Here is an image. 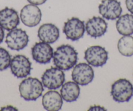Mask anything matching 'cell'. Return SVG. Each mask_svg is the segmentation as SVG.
<instances>
[{
	"label": "cell",
	"mask_w": 133,
	"mask_h": 111,
	"mask_svg": "<svg viewBox=\"0 0 133 111\" xmlns=\"http://www.w3.org/2000/svg\"><path fill=\"white\" fill-rule=\"evenodd\" d=\"M116 29L120 35H132L133 15L125 14L120 16L116 22Z\"/></svg>",
	"instance_id": "cell-18"
},
{
	"label": "cell",
	"mask_w": 133,
	"mask_h": 111,
	"mask_svg": "<svg viewBox=\"0 0 133 111\" xmlns=\"http://www.w3.org/2000/svg\"><path fill=\"white\" fill-rule=\"evenodd\" d=\"M110 94L117 103L129 101L133 96L132 84L126 79H119L112 84Z\"/></svg>",
	"instance_id": "cell-3"
},
{
	"label": "cell",
	"mask_w": 133,
	"mask_h": 111,
	"mask_svg": "<svg viewBox=\"0 0 133 111\" xmlns=\"http://www.w3.org/2000/svg\"><path fill=\"white\" fill-rule=\"evenodd\" d=\"M85 27L88 35L93 38H98L106 34L108 24L103 18L93 16L87 21Z\"/></svg>",
	"instance_id": "cell-13"
},
{
	"label": "cell",
	"mask_w": 133,
	"mask_h": 111,
	"mask_svg": "<svg viewBox=\"0 0 133 111\" xmlns=\"http://www.w3.org/2000/svg\"><path fill=\"white\" fill-rule=\"evenodd\" d=\"M5 37V32L2 26H0V44L3 42Z\"/></svg>",
	"instance_id": "cell-25"
},
{
	"label": "cell",
	"mask_w": 133,
	"mask_h": 111,
	"mask_svg": "<svg viewBox=\"0 0 133 111\" xmlns=\"http://www.w3.org/2000/svg\"><path fill=\"white\" fill-rule=\"evenodd\" d=\"M60 93L63 99L67 103L76 101L79 97L80 88L75 82L69 81L61 86Z\"/></svg>",
	"instance_id": "cell-17"
},
{
	"label": "cell",
	"mask_w": 133,
	"mask_h": 111,
	"mask_svg": "<svg viewBox=\"0 0 133 111\" xmlns=\"http://www.w3.org/2000/svg\"><path fill=\"white\" fill-rule=\"evenodd\" d=\"M117 49L122 56L130 57L133 56V37L123 35L117 43Z\"/></svg>",
	"instance_id": "cell-19"
},
{
	"label": "cell",
	"mask_w": 133,
	"mask_h": 111,
	"mask_svg": "<svg viewBox=\"0 0 133 111\" xmlns=\"http://www.w3.org/2000/svg\"><path fill=\"white\" fill-rule=\"evenodd\" d=\"M84 59L90 66L103 67L108 60V52L101 46H92L85 51Z\"/></svg>",
	"instance_id": "cell-5"
},
{
	"label": "cell",
	"mask_w": 133,
	"mask_h": 111,
	"mask_svg": "<svg viewBox=\"0 0 133 111\" xmlns=\"http://www.w3.org/2000/svg\"><path fill=\"white\" fill-rule=\"evenodd\" d=\"M37 35L41 41L52 44L58 40L59 37V30L53 24H44L39 28Z\"/></svg>",
	"instance_id": "cell-15"
},
{
	"label": "cell",
	"mask_w": 133,
	"mask_h": 111,
	"mask_svg": "<svg viewBox=\"0 0 133 111\" xmlns=\"http://www.w3.org/2000/svg\"><path fill=\"white\" fill-rule=\"evenodd\" d=\"M42 12L37 5L33 4L24 6L20 12V19L25 25L35 27L41 21Z\"/></svg>",
	"instance_id": "cell-12"
},
{
	"label": "cell",
	"mask_w": 133,
	"mask_h": 111,
	"mask_svg": "<svg viewBox=\"0 0 133 111\" xmlns=\"http://www.w3.org/2000/svg\"><path fill=\"white\" fill-rule=\"evenodd\" d=\"M125 4L128 11L133 15V0H126Z\"/></svg>",
	"instance_id": "cell-21"
},
{
	"label": "cell",
	"mask_w": 133,
	"mask_h": 111,
	"mask_svg": "<svg viewBox=\"0 0 133 111\" xmlns=\"http://www.w3.org/2000/svg\"><path fill=\"white\" fill-rule=\"evenodd\" d=\"M54 64L63 71H69L75 67L78 62V52L69 44L57 47L53 55Z\"/></svg>",
	"instance_id": "cell-1"
},
{
	"label": "cell",
	"mask_w": 133,
	"mask_h": 111,
	"mask_svg": "<svg viewBox=\"0 0 133 111\" xmlns=\"http://www.w3.org/2000/svg\"><path fill=\"white\" fill-rule=\"evenodd\" d=\"M20 24L18 12L12 8L5 7L0 10V26L3 30L11 31Z\"/></svg>",
	"instance_id": "cell-14"
},
{
	"label": "cell",
	"mask_w": 133,
	"mask_h": 111,
	"mask_svg": "<svg viewBox=\"0 0 133 111\" xmlns=\"http://www.w3.org/2000/svg\"><path fill=\"white\" fill-rule=\"evenodd\" d=\"M30 4L35 5H43L46 2L47 0H27Z\"/></svg>",
	"instance_id": "cell-22"
},
{
	"label": "cell",
	"mask_w": 133,
	"mask_h": 111,
	"mask_svg": "<svg viewBox=\"0 0 133 111\" xmlns=\"http://www.w3.org/2000/svg\"><path fill=\"white\" fill-rule=\"evenodd\" d=\"M98 12L104 18L116 20L122 13L121 3L117 0H103L98 5Z\"/></svg>",
	"instance_id": "cell-10"
},
{
	"label": "cell",
	"mask_w": 133,
	"mask_h": 111,
	"mask_svg": "<svg viewBox=\"0 0 133 111\" xmlns=\"http://www.w3.org/2000/svg\"><path fill=\"white\" fill-rule=\"evenodd\" d=\"M10 68L14 76L22 79L31 74V63L29 58L24 55H16L11 59Z\"/></svg>",
	"instance_id": "cell-8"
},
{
	"label": "cell",
	"mask_w": 133,
	"mask_h": 111,
	"mask_svg": "<svg viewBox=\"0 0 133 111\" xmlns=\"http://www.w3.org/2000/svg\"><path fill=\"white\" fill-rule=\"evenodd\" d=\"M1 110H18L16 107H14L11 105H8L7 107H2L1 108Z\"/></svg>",
	"instance_id": "cell-24"
},
{
	"label": "cell",
	"mask_w": 133,
	"mask_h": 111,
	"mask_svg": "<svg viewBox=\"0 0 133 111\" xmlns=\"http://www.w3.org/2000/svg\"><path fill=\"white\" fill-rule=\"evenodd\" d=\"M72 79L80 86H87L94 79V71L90 65L80 63L74 67L72 71Z\"/></svg>",
	"instance_id": "cell-9"
},
{
	"label": "cell",
	"mask_w": 133,
	"mask_h": 111,
	"mask_svg": "<svg viewBox=\"0 0 133 111\" xmlns=\"http://www.w3.org/2000/svg\"><path fill=\"white\" fill-rule=\"evenodd\" d=\"M41 80L44 87L50 90H56L64 84L65 75L63 70L57 67H52L44 71Z\"/></svg>",
	"instance_id": "cell-4"
},
{
	"label": "cell",
	"mask_w": 133,
	"mask_h": 111,
	"mask_svg": "<svg viewBox=\"0 0 133 111\" xmlns=\"http://www.w3.org/2000/svg\"><path fill=\"white\" fill-rule=\"evenodd\" d=\"M44 91L43 83L37 78L28 77L21 82L19 85V92L24 100L36 101Z\"/></svg>",
	"instance_id": "cell-2"
},
{
	"label": "cell",
	"mask_w": 133,
	"mask_h": 111,
	"mask_svg": "<svg viewBox=\"0 0 133 111\" xmlns=\"http://www.w3.org/2000/svg\"><path fill=\"white\" fill-rule=\"evenodd\" d=\"M32 58L40 64L49 63L53 58V48L48 43L44 42L36 43L31 48Z\"/></svg>",
	"instance_id": "cell-11"
},
{
	"label": "cell",
	"mask_w": 133,
	"mask_h": 111,
	"mask_svg": "<svg viewBox=\"0 0 133 111\" xmlns=\"http://www.w3.org/2000/svg\"><path fill=\"white\" fill-rule=\"evenodd\" d=\"M42 104L44 109L46 110H59L62 108L63 98L58 92L50 90L43 95Z\"/></svg>",
	"instance_id": "cell-16"
},
{
	"label": "cell",
	"mask_w": 133,
	"mask_h": 111,
	"mask_svg": "<svg viewBox=\"0 0 133 111\" xmlns=\"http://www.w3.org/2000/svg\"><path fill=\"white\" fill-rule=\"evenodd\" d=\"M5 43L11 50L20 51L27 47L29 43V36L22 29L15 28L7 34Z\"/></svg>",
	"instance_id": "cell-7"
},
{
	"label": "cell",
	"mask_w": 133,
	"mask_h": 111,
	"mask_svg": "<svg viewBox=\"0 0 133 111\" xmlns=\"http://www.w3.org/2000/svg\"><path fill=\"white\" fill-rule=\"evenodd\" d=\"M11 56L9 52L5 48L0 47V71H3L10 67Z\"/></svg>",
	"instance_id": "cell-20"
},
{
	"label": "cell",
	"mask_w": 133,
	"mask_h": 111,
	"mask_svg": "<svg viewBox=\"0 0 133 111\" xmlns=\"http://www.w3.org/2000/svg\"><path fill=\"white\" fill-rule=\"evenodd\" d=\"M89 110H107V109L104 108V107L99 105H94L91 107L89 108Z\"/></svg>",
	"instance_id": "cell-23"
},
{
	"label": "cell",
	"mask_w": 133,
	"mask_h": 111,
	"mask_svg": "<svg viewBox=\"0 0 133 111\" xmlns=\"http://www.w3.org/2000/svg\"><path fill=\"white\" fill-rule=\"evenodd\" d=\"M85 31L84 22L76 17L68 19L64 24L63 28V32L66 39L72 41H76L81 39L84 36Z\"/></svg>",
	"instance_id": "cell-6"
}]
</instances>
